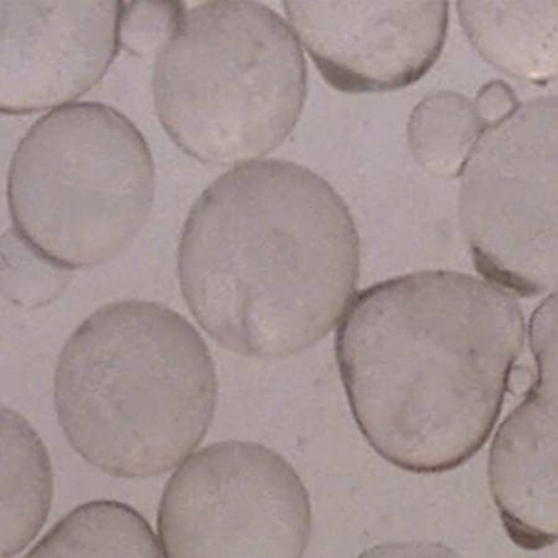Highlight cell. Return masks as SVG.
Here are the masks:
<instances>
[{"mask_svg":"<svg viewBox=\"0 0 558 558\" xmlns=\"http://www.w3.org/2000/svg\"><path fill=\"white\" fill-rule=\"evenodd\" d=\"M536 379L492 444L489 485L511 542L537 551L557 542V295L533 314Z\"/></svg>","mask_w":558,"mask_h":558,"instance_id":"10","label":"cell"},{"mask_svg":"<svg viewBox=\"0 0 558 558\" xmlns=\"http://www.w3.org/2000/svg\"><path fill=\"white\" fill-rule=\"evenodd\" d=\"M459 218L476 271L512 295L557 288V98L483 133L464 166Z\"/></svg>","mask_w":558,"mask_h":558,"instance_id":"6","label":"cell"},{"mask_svg":"<svg viewBox=\"0 0 558 558\" xmlns=\"http://www.w3.org/2000/svg\"><path fill=\"white\" fill-rule=\"evenodd\" d=\"M476 51L511 77L546 85L557 76V2H458Z\"/></svg>","mask_w":558,"mask_h":558,"instance_id":"11","label":"cell"},{"mask_svg":"<svg viewBox=\"0 0 558 558\" xmlns=\"http://www.w3.org/2000/svg\"><path fill=\"white\" fill-rule=\"evenodd\" d=\"M140 130L104 104L57 108L14 151L7 197L13 230L62 268L101 266L138 236L155 199Z\"/></svg>","mask_w":558,"mask_h":558,"instance_id":"5","label":"cell"},{"mask_svg":"<svg viewBox=\"0 0 558 558\" xmlns=\"http://www.w3.org/2000/svg\"><path fill=\"white\" fill-rule=\"evenodd\" d=\"M185 11V4L179 2L123 3L120 48L138 58L158 53L175 32Z\"/></svg>","mask_w":558,"mask_h":558,"instance_id":"16","label":"cell"},{"mask_svg":"<svg viewBox=\"0 0 558 558\" xmlns=\"http://www.w3.org/2000/svg\"><path fill=\"white\" fill-rule=\"evenodd\" d=\"M311 531L310 494L293 466L242 440L185 459L158 514L165 557H302Z\"/></svg>","mask_w":558,"mask_h":558,"instance_id":"7","label":"cell"},{"mask_svg":"<svg viewBox=\"0 0 558 558\" xmlns=\"http://www.w3.org/2000/svg\"><path fill=\"white\" fill-rule=\"evenodd\" d=\"M288 20L327 83L341 93L417 83L442 52L447 2H286Z\"/></svg>","mask_w":558,"mask_h":558,"instance_id":"8","label":"cell"},{"mask_svg":"<svg viewBox=\"0 0 558 558\" xmlns=\"http://www.w3.org/2000/svg\"><path fill=\"white\" fill-rule=\"evenodd\" d=\"M473 104L485 131L507 121L520 107L514 89L497 80L485 84Z\"/></svg>","mask_w":558,"mask_h":558,"instance_id":"17","label":"cell"},{"mask_svg":"<svg viewBox=\"0 0 558 558\" xmlns=\"http://www.w3.org/2000/svg\"><path fill=\"white\" fill-rule=\"evenodd\" d=\"M123 2H2V111L57 110L93 88L120 49Z\"/></svg>","mask_w":558,"mask_h":558,"instance_id":"9","label":"cell"},{"mask_svg":"<svg viewBox=\"0 0 558 558\" xmlns=\"http://www.w3.org/2000/svg\"><path fill=\"white\" fill-rule=\"evenodd\" d=\"M525 340L514 295L487 279L425 271L356 294L336 353L367 442L403 471L435 474L487 442Z\"/></svg>","mask_w":558,"mask_h":558,"instance_id":"1","label":"cell"},{"mask_svg":"<svg viewBox=\"0 0 558 558\" xmlns=\"http://www.w3.org/2000/svg\"><path fill=\"white\" fill-rule=\"evenodd\" d=\"M153 96L161 125L186 155L241 166L290 136L307 96V65L271 8L203 3L186 9L157 53Z\"/></svg>","mask_w":558,"mask_h":558,"instance_id":"4","label":"cell"},{"mask_svg":"<svg viewBox=\"0 0 558 558\" xmlns=\"http://www.w3.org/2000/svg\"><path fill=\"white\" fill-rule=\"evenodd\" d=\"M70 281L69 269L45 258L14 230L3 236V293L7 300L39 307L50 303Z\"/></svg>","mask_w":558,"mask_h":558,"instance_id":"15","label":"cell"},{"mask_svg":"<svg viewBox=\"0 0 558 558\" xmlns=\"http://www.w3.org/2000/svg\"><path fill=\"white\" fill-rule=\"evenodd\" d=\"M485 132L474 104L461 94H430L413 108L409 146L420 166L437 178L461 177Z\"/></svg>","mask_w":558,"mask_h":558,"instance_id":"14","label":"cell"},{"mask_svg":"<svg viewBox=\"0 0 558 558\" xmlns=\"http://www.w3.org/2000/svg\"><path fill=\"white\" fill-rule=\"evenodd\" d=\"M29 557H165L160 542L138 511L113 500L72 510Z\"/></svg>","mask_w":558,"mask_h":558,"instance_id":"13","label":"cell"},{"mask_svg":"<svg viewBox=\"0 0 558 558\" xmlns=\"http://www.w3.org/2000/svg\"><path fill=\"white\" fill-rule=\"evenodd\" d=\"M179 282L222 348L284 359L317 344L356 296L360 240L348 205L318 174L283 160L225 173L184 223Z\"/></svg>","mask_w":558,"mask_h":558,"instance_id":"2","label":"cell"},{"mask_svg":"<svg viewBox=\"0 0 558 558\" xmlns=\"http://www.w3.org/2000/svg\"><path fill=\"white\" fill-rule=\"evenodd\" d=\"M2 556L21 554L47 521L52 466L41 438L15 411L2 412Z\"/></svg>","mask_w":558,"mask_h":558,"instance_id":"12","label":"cell"},{"mask_svg":"<svg viewBox=\"0 0 558 558\" xmlns=\"http://www.w3.org/2000/svg\"><path fill=\"white\" fill-rule=\"evenodd\" d=\"M59 425L97 470L123 480L173 471L202 444L218 379L208 347L165 305L122 301L78 326L53 377Z\"/></svg>","mask_w":558,"mask_h":558,"instance_id":"3","label":"cell"}]
</instances>
